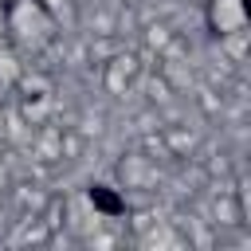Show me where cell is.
I'll list each match as a JSON object with an SVG mask.
<instances>
[{
  "label": "cell",
  "mask_w": 251,
  "mask_h": 251,
  "mask_svg": "<svg viewBox=\"0 0 251 251\" xmlns=\"http://www.w3.org/2000/svg\"><path fill=\"white\" fill-rule=\"evenodd\" d=\"M90 204H94L102 216H122V212H126V200H122L114 188H106V184H90Z\"/></svg>",
  "instance_id": "6da1fadb"
}]
</instances>
